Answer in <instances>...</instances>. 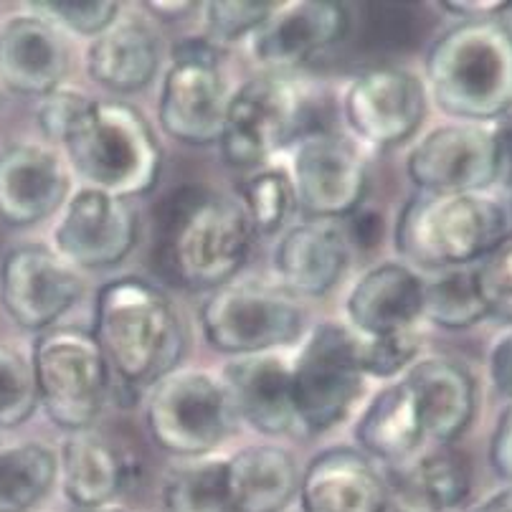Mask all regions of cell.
Instances as JSON below:
<instances>
[{"label": "cell", "instance_id": "obj_46", "mask_svg": "<svg viewBox=\"0 0 512 512\" xmlns=\"http://www.w3.org/2000/svg\"><path fill=\"white\" fill-rule=\"evenodd\" d=\"M474 512H512V485L502 487L495 495L487 497L485 502L474 507Z\"/></svg>", "mask_w": 512, "mask_h": 512}, {"label": "cell", "instance_id": "obj_29", "mask_svg": "<svg viewBox=\"0 0 512 512\" xmlns=\"http://www.w3.org/2000/svg\"><path fill=\"white\" fill-rule=\"evenodd\" d=\"M59 477V457L41 442L0 447V512H28Z\"/></svg>", "mask_w": 512, "mask_h": 512}, {"label": "cell", "instance_id": "obj_4", "mask_svg": "<svg viewBox=\"0 0 512 512\" xmlns=\"http://www.w3.org/2000/svg\"><path fill=\"white\" fill-rule=\"evenodd\" d=\"M510 213L487 193H416L396 218L398 254L411 269H467L510 239Z\"/></svg>", "mask_w": 512, "mask_h": 512}, {"label": "cell", "instance_id": "obj_39", "mask_svg": "<svg viewBox=\"0 0 512 512\" xmlns=\"http://www.w3.org/2000/svg\"><path fill=\"white\" fill-rule=\"evenodd\" d=\"M89 102H92V97L66 87L54 89V92L44 94L39 99L36 122H39L41 135L49 140V145H64L71 127L77 125V120L84 115V109H87Z\"/></svg>", "mask_w": 512, "mask_h": 512}, {"label": "cell", "instance_id": "obj_33", "mask_svg": "<svg viewBox=\"0 0 512 512\" xmlns=\"http://www.w3.org/2000/svg\"><path fill=\"white\" fill-rule=\"evenodd\" d=\"M279 3L269 0H213L203 3V23L213 46L251 39L269 21Z\"/></svg>", "mask_w": 512, "mask_h": 512}, {"label": "cell", "instance_id": "obj_15", "mask_svg": "<svg viewBox=\"0 0 512 512\" xmlns=\"http://www.w3.org/2000/svg\"><path fill=\"white\" fill-rule=\"evenodd\" d=\"M406 173L421 193H485L500 180L495 135L469 122L434 127L411 148Z\"/></svg>", "mask_w": 512, "mask_h": 512}, {"label": "cell", "instance_id": "obj_21", "mask_svg": "<svg viewBox=\"0 0 512 512\" xmlns=\"http://www.w3.org/2000/svg\"><path fill=\"white\" fill-rule=\"evenodd\" d=\"M297 497L302 512H388L381 467L353 447H330L310 459Z\"/></svg>", "mask_w": 512, "mask_h": 512}, {"label": "cell", "instance_id": "obj_18", "mask_svg": "<svg viewBox=\"0 0 512 512\" xmlns=\"http://www.w3.org/2000/svg\"><path fill=\"white\" fill-rule=\"evenodd\" d=\"M71 178L59 150L44 142H16L0 153V221L33 226L66 206Z\"/></svg>", "mask_w": 512, "mask_h": 512}, {"label": "cell", "instance_id": "obj_3", "mask_svg": "<svg viewBox=\"0 0 512 512\" xmlns=\"http://www.w3.org/2000/svg\"><path fill=\"white\" fill-rule=\"evenodd\" d=\"M426 92L454 120L480 125L512 112V31L500 18L459 21L431 41Z\"/></svg>", "mask_w": 512, "mask_h": 512}, {"label": "cell", "instance_id": "obj_19", "mask_svg": "<svg viewBox=\"0 0 512 512\" xmlns=\"http://www.w3.org/2000/svg\"><path fill=\"white\" fill-rule=\"evenodd\" d=\"M71 49L64 33L36 13H21L0 26V84L23 97H44L64 87Z\"/></svg>", "mask_w": 512, "mask_h": 512}, {"label": "cell", "instance_id": "obj_22", "mask_svg": "<svg viewBox=\"0 0 512 512\" xmlns=\"http://www.w3.org/2000/svg\"><path fill=\"white\" fill-rule=\"evenodd\" d=\"M424 312V277L404 262H381L363 274L345 300L348 327L358 338L414 330Z\"/></svg>", "mask_w": 512, "mask_h": 512}, {"label": "cell", "instance_id": "obj_35", "mask_svg": "<svg viewBox=\"0 0 512 512\" xmlns=\"http://www.w3.org/2000/svg\"><path fill=\"white\" fill-rule=\"evenodd\" d=\"M28 6L31 13L49 21L61 33L69 31L74 36H87L89 41L97 39L99 33L107 31L122 16L120 3L115 0H41Z\"/></svg>", "mask_w": 512, "mask_h": 512}, {"label": "cell", "instance_id": "obj_42", "mask_svg": "<svg viewBox=\"0 0 512 512\" xmlns=\"http://www.w3.org/2000/svg\"><path fill=\"white\" fill-rule=\"evenodd\" d=\"M490 378L497 391L512 401V330L492 345Z\"/></svg>", "mask_w": 512, "mask_h": 512}, {"label": "cell", "instance_id": "obj_27", "mask_svg": "<svg viewBox=\"0 0 512 512\" xmlns=\"http://www.w3.org/2000/svg\"><path fill=\"white\" fill-rule=\"evenodd\" d=\"M234 512H284L300 490L297 459L279 444H251L226 459Z\"/></svg>", "mask_w": 512, "mask_h": 512}, {"label": "cell", "instance_id": "obj_7", "mask_svg": "<svg viewBox=\"0 0 512 512\" xmlns=\"http://www.w3.org/2000/svg\"><path fill=\"white\" fill-rule=\"evenodd\" d=\"M358 340L348 325L320 322L289 363V388L297 426L320 436L343 424L363 393Z\"/></svg>", "mask_w": 512, "mask_h": 512}, {"label": "cell", "instance_id": "obj_11", "mask_svg": "<svg viewBox=\"0 0 512 512\" xmlns=\"http://www.w3.org/2000/svg\"><path fill=\"white\" fill-rule=\"evenodd\" d=\"M229 97L224 71L218 66V46L208 39L183 41L175 46L160 87V127L180 145L211 148L224 127Z\"/></svg>", "mask_w": 512, "mask_h": 512}, {"label": "cell", "instance_id": "obj_37", "mask_svg": "<svg viewBox=\"0 0 512 512\" xmlns=\"http://www.w3.org/2000/svg\"><path fill=\"white\" fill-rule=\"evenodd\" d=\"M358 363L363 376L396 378L409 371L419 358V335L414 330L381 335V338H358Z\"/></svg>", "mask_w": 512, "mask_h": 512}, {"label": "cell", "instance_id": "obj_5", "mask_svg": "<svg viewBox=\"0 0 512 512\" xmlns=\"http://www.w3.org/2000/svg\"><path fill=\"white\" fill-rule=\"evenodd\" d=\"M61 148L84 186L125 201L148 196L163 170L153 125L122 99H92Z\"/></svg>", "mask_w": 512, "mask_h": 512}, {"label": "cell", "instance_id": "obj_30", "mask_svg": "<svg viewBox=\"0 0 512 512\" xmlns=\"http://www.w3.org/2000/svg\"><path fill=\"white\" fill-rule=\"evenodd\" d=\"M168 512H234L226 485V459H183L163 485Z\"/></svg>", "mask_w": 512, "mask_h": 512}, {"label": "cell", "instance_id": "obj_44", "mask_svg": "<svg viewBox=\"0 0 512 512\" xmlns=\"http://www.w3.org/2000/svg\"><path fill=\"white\" fill-rule=\"evenodd\" d=\"M442 8L459 21H487V18H500L510 11L512 3L505 0H487V3H442Z\"/></svg>", "mask_w": 512, "mask_h": 512}, {"label": "cell", "instance_id": "obj_28", "mask_svg": "<svg viewBox=\"0 0 512 512\" xmlns=\"http://www.w3.org/2000/svg\"><path fill=\"white\" fill-rule=\"evenodd\" d=\"M59 474L61 490L71 505L97 510L125 490L130 467L109 439L94 431H77L61 444Z\"/></svg>", "mask_w": 512, "mask_h": 512}, {"label": "cell", "instance_id": "obj_41", "mask_svg": "<svg viewBox=\"0 0 512 512\" xmlns=\"http://www.w3.org/2000/svg\"><path fill=\"white\" fill-rule=\"evenodd\" d=\"M490 464L502 480L512 485V404L497 419L495 434L490 442Z\"/></svg>", "mask_w": 512, "mask_h": 512}, {"label": "cell", "instance_id": "obj_24", "mask_svg": "<svg viewBox=\"0 0 512 512\" xmlns=\"http://www.w3.org/2000/svg\"><path fill=\"white\" fill-rule=\"evenodd\" d=\"M163 49L148 21L120 16L84 51V69L94 84L112 94H135L158 79Z\"/></svg>", "mask_w": 512, "mask_h": 512}, {"label": "cell", "instance_id": "obj_32", "mask_svg": "<svg viewBox=\"0 0 512 512\" xmlns=\"http://www.w3.org/2000/svg\"><path fill=\"white\" fill-rule=\"evenodd\" d=\"M244 206L254 236H277L287 229L289 218L297 211V196L289 170L262 168L249 175L241 188Z\"/></svg>", "mask_w": 512, "mask_h": 512}, {"label": "cell", "instance_id": "obj_23", "mask_svg": "<svg viewBox=\"0 0 512 512\" xmlns=\"http://www.w3.org/2000/svg\"><path fill=\"white\" fill-rule=\"evenodd\" d=\"M234 416L262 436H287L300 431L289 388V363L279 355L231 358L218 378Z\"/></svg>", "mask_w": 512, "mask_h": 512}, {"label": "cell", "instance_id": "obj_36", "mask_svg": "<svg viewBox=\"0 0 512 512\" xmlns=\"http://www.w3.org/2000/svg\"><path fill=\"white\" fill-rule=\"evenodd\" d=\"M39 409L31 363L8 345H0V429H13Z\"/></svg>", "mask_w": 512, "mask_h": 512}, {"label": "cell", "instance_id": "obj_17", "mask_svg": "<svg viewBox=\"0 0 512 512\" xmlns=\"http://www.w3.org/2000/svg\"><path fill=\"white\" fill-rule=\"evenodd\" d=\"M350 28V11L333 0L279 3L259 31L249 39V51L267 74H284L305 66L330 46L340 44Z\"/></svg>", "mask_w": 512, "mask_h": 512}, {"label": "cell", "instance_id": "obj_13", "mask_svg": "<svg viewBox=\"0 0 512 512\" xmlns=\"http://www.w3.org/2000/svg\"><path fill=\"white\" fill-rule=\"evenodd\" d=\"M79 269L44 244H21L0 262V305L21 330L44 333L82 300Z\"/></svg>", "mask_w": 512, "mask_h": 512}, {"label": "cell", "instance_id": "obj_9", "mask_svg": "<svg viewBox=\"0 0 512 512\" xmlns=\"http://www.w3.org/2000/svg\"><path fill=\"white\" fill-rule=\"evenodd\" d=\"M201 333L216 353L229 358L267 355L302 338V315L295 297L282 287L234 279L203 300Z\"/></svg>", "mask_w": 512, "mask_h": 512}, {"label": "cell", "instance_id": "obj_34", "mask_svg": "<svg viewBox=\"0 0 512 512\" xmlns=\"http://www.w3.org/2000/svg\"><path fill=\"white\" fill-rule=\"evenodd\" d=\"M421 485L436 502L442 512L454 510L462 505L472 487V474L469 464L452 449H436V452L424 454V457L411 459Z\"/></svg>", "mask_w": 512, "mask_h": 512}, {"label": "cell", "instance_id": "obj_26", "mask_svg": "<svg viewBox=\"0 0 512 512\" xmlns=\"http://www.w3.org/2000/svg\"><path fill=\"white\" fill-rule=\"evenodd\" d=\"M424 439L419 401L406 381H396L378 391L355 426L358 449L378 467H393L414 459Z\"/></svg>", "mask_w": 512, "mask_h": 512}, {"label": "cell", "instance_id": "obj_10", "mask_svg": "<svg viewBox=\"0 0 512 512\" xmlns=\"http://www.w3.org/2000/svg\"><path fill=\"white\" fill-rule=\"evenodd\" d=\"M145 426L163 452L201 459L224 444L234 426V411L218 378L203 371H175L150 391Z\"/></svg>", "mask_w": 512, "mask_h": 512}, {"label": "cell", "instance_id": "obj_47", "mask_svg": "<svg viewBox=\"0 0 512 512\" xmlns=\"http://www.w3.org/2000/svg\"><path fill=\"white\" fill-rule=\"evenodd\" d=\"M87 512H127V510H122V507L107 505V507H97V510H87Z\"/></svg>", "mask_w": 512, "mask_h": 512}, {"label": "cell", "instance_id": "obj_14", "mask_svg": "<svg viewBox=\"0 0 512 512\" xmlns=\"http://www.w3.org/2000/svg\"><path fill=\"white\" fill-rule=\"evenodd\" d=\"M429 92L416 74L381 66L355 77L343 97L345 125L363 145L391 150L409 142L424 125Z\"/></svg>", "mask_w": 512, "mask_h": 512}, {"label": "cell", "instance_id": "obj_40", "mask_svg": "<svg viewBox=\"0 0 512 512\" xmlns=\"http://www.w3.org/2000/svg\"><path fill=\"white\" fill-rule=\"evenodd\" d=\"M383 482H386V507L388 512H442L431 500L426 487L421 485L414 464H393L383 467Z\"/></svg>", "mask_w": 512, "mask_h": 512}, {"label": "cell", "instance_id": "obj_43", "mask_svg": "<svg viewBox=\"0 0 512 512\" xmlns=\"http://www.w3.org/2000/svg\"><path fill=\"white\" fill-rule=\"evenodd\" d=\"M345 234H348V241H355V244L365 246V249H373L383 236L381 213L358 208V211L350 216V229L345 231Z\"/></svg>", "mask_w": 512, "mask_h": 512}, {"label": "cell", "instance_id": "obj_12", "mask_svg": "<svg viewBox=\"0 0 512 512\" xmlns=\"http://www.w3.org/2000/svg\"><path fill=\"white\" fill-rule=\"evenodd\" d=\"M297 208L312 221H343L365 201L368 168L350 137L333 130L302 132L295 142L292 170Z\"/></svg>", "mask_w": 512, "mask_h": 512}, {"label": "cell", "instance_id": "obj_16", "mask_svg": "<svg viewBox=\"0 0 512 512\" xmlns=\"http://www.w3.org/2000/svg\"><path fill=\"white\" fill-rule=\"evenodd\" d=\"M137 213L125 198L97 188H79L69 196L54 229V251L74 269L117 267L137 244Z\"/></svg>", "mask_w": 512, "mask_h": 512}, {"label": "cell", "instance_id": "obj_20", "mask_svg": "<svg viewBox=\"0 0 512 512\" xmlns=\"http://www.w3.org/2000/svg\"><path fill=\"white\" fill-rule=\"evenodd\" d=\"M350 241L335 221H302L282 234L272 254L279 287L289 297H325L343 279Z\"/></svg>", "mask_w": 512, "mask_h": 512}, {"label": "cell", "instance_id": "obj_25", "mask_svg": "<svg viewBox=\"0 0 512 512\" xmlns=\"http://www.w3.org/2000/svg\"><path fill=\"white\" fill-rule=\"evenodd\" d=\"M419 401L426 439L452 444L477 414V383L462 363L449 358L416 360L404 378Z\"/></svg>", "mask_w": 512, "mask_h": 512}, {"label": "cell", "instance_id": "obj_45", "mask_svg": "<svg viewBox=\"0 0 512 512\" xmlns=\"http://www.w3.org/2000/svg\"><path fill=\"white\" fill-rule=\"evenodd\" d=\"M497 130H492L497 142V155H500V178L507 186H512V112H507L502 120H497Z\"/></svg>", "mask_w": 512, "mask_h": 512}, {"label": "cell", "instance_id": "obj_2", "mask_svg": "<svg viewBox=\"0 0 512 512\" xmlns=\"http://www.w3.org/2000/svg\"><path fill=\"white\" fill-rule=\"evenodd\" d=\"M92 335L130 388H153L178 371L188 348L183 317L153 282L120 277L102 284L94 297Z\"/></svg>", "mask_w": 512, "mask_h": 512}, {"label": "cell", "instance_id": "obj_8", "mask_svg": "<svg viewBox=\"0 0 512 512\" xmlns=\"http://www.w3.org/2000/svg\"><path fill=\"white\" fill-rule=\"evenodd\" d=\"M307 99L284 74H259L236 87L218 135V155L234 170H262L279 150L302 137Z\"/></svg>", "mask_w": 512, "mask_h": 512}, {"label": "cell", "instance_id": "obj_6", "mask_svg": "<svg viewBox=\"0 0 512 512\" xmlns=\"http://www.w3.org/2000/svg\"><path fill=\"white\" fill-rule=\"evenodd\" d=\"M28 363L39 406L51 424L69 434L92 429L109 396V363L92 330L49 327L33 340Z\"/></svg>", "mask_w": 512, "mask_h": 512}, {"label": "cell", "instance_id": "obj_38", "mask_svg": "<svg viewBox=\"0 0 512 512\" xmlns=\"http://www.w3.org/2000/svg\"><path fill=\"white\" fill-rule=\"evenodd\" d=\"M474 277L487 312L512 322V236L477 264Z\"/></svg>", "mask_w": 512, "mask_h": 512}, {"label": "cell", "instance_id": "obj_31", "mask_svg": "<svg viewBox=\"0 0 512 512\" xmlns=\"http://www.w3.org/2000/svg\"><path fill=\"white\" fill-rule=\"evenodd\" d=\"M421 317L449 333H462L490 317L480 287H477L474 269H447L436 277L424 279Z\"/></svg>", "mask_w": 512, "mask_h": 512}, {"label": "cell", "instance_id": "obj_1", "mask_svg": "<svg viewBox=\"0 0 512 512\" xmlns=\"http://www.w3.org/2000/svg\"><path fill=\"white\" fill-rule=\"evenodd\" d=\"M254 229L239 198L208 186H180L158 216V264L191 292L234 282L249 262Z\"/></svg>", "mask_w": 512, "mask_h": 512}]
</instances>
